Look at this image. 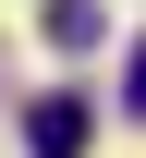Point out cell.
I'll return each instance as SVG.
<instances>
[{
	"instance_id": "1",
	"label": "cell",
	"mask_w": 146,
	"mask_h": 158,
	"mask_svg": "<svg viewBox=\"0 0 146 158\" xmlns=\"http://www.w3.org/2000/svg\"><path fill=\"white\" fill-rule=\"evenodd\" d=\"M24 146H37V158H85V98H37Z\"/></svg>"
},
{
	"instance_id": "2",
	"label": "cell",
	"mask_w": 146,
	"mask_h": 158,
	"mask_svg": "<svg viewBox=\"0 0 146 158\" xmlns=\"http://www.w3.org/2000/svg\"><path fill=\"white\" fill-rule=\"evenodd\" d=\"M49 49H98V0H49Z\"/></svg>"
},
{
	"instance_id": "3",
	"label": "cell",
	"mask_w": 146,
	"mask_h": 158,
	"mask_svg": "<svg viewBox=\"0 0 146 158\" xmlns=\"http://www.w3.org/2000/svg\"><path fill=\"white\" fill-rule=\"evenodd\" d=\"M122 98H134V122H146V37H134V73H122Z\"/></svg>"
}]
</instances>
